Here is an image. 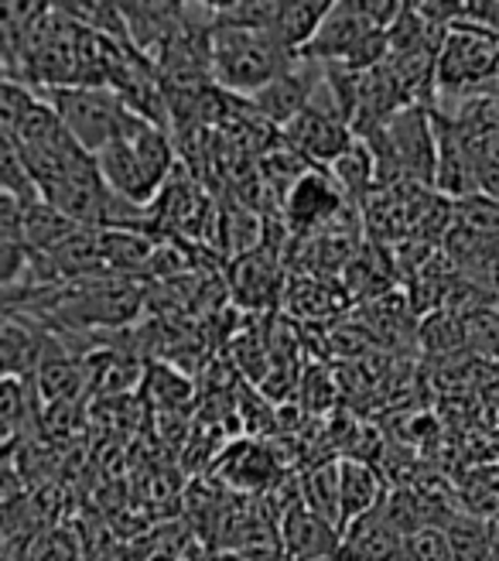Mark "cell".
I'll use <instances>...</instances> for the list:
<instances>
[{"mask_svg":"<svg viewBox=\"0 0 499 561\" xmlns=\"http://www.w3.org/2000/svg\"><path fill=\"white\" fill-rule=\"evenodd\" d=\"M298 55L264 32H240V27L212 24V72L216 87L230 93L257 96L274 79L294 69Z\"/></svg>","mask_w":499,"mask_h":561,"instance_id":"cell-1","label":"cell"},{"mask_svg":"<svg viewBox=\"0 0 499 561\" xmlns=\"http://www.w3.org/2000/svg\"><path fill=\"white\" fill-rule=\"evenodd\" d=\"M499 87V35L473 24L449 27L438 55V90L455 96L492 93Z\"/></svg>","mask_w":499,"mask_h":561,"instance_id":"cell-2","label":"cell"},{"mask_svg":"<svg viewBox=\"0 0 499 561\" xmlns=\"http://www.w3.org/2000/svg\"><path fill=\"white\" fill-rule=\"evenodd\" d=\"M42 96L59 114L62 127L76 137V145H82L90 154H100L120 134L127 106L114 90L69 87V90H45Z\"/></svg>","mask_w":499,"mask_h":561,"instance_id":"cell-3","label":"cell"},{"mask_svg":"<svg viewBox=\"0 0 499 561\" xmlns=\"http://www.w3.org/2000/svg\"><path fill=\"white\" fill-rule=\"evenodd\" d=\"M346 213V192L332 179V172H322V168H309L285 199V222L294 233H301V240L328 233Z\"/></svg>","mask_w":499,"mask_h":561,"instance_id":"cell-4","label":"cell"},{"mask_svg":"<svg viewBox=\"0 0 499 561\" xmlns=\"http://www.w3.org/2000/svg\"><path fill=\"white\" fill-rule=\"evenodd\" d=\"M281 137L288 140V148L304 158L309 164H336L352 145H356V134L349 127V121L339 114V106H322L318 96L312 100V106L298 114Z\"/></svg>","mask_w":499,"mask_h":561,"instance_id":"cell-5","label":"cell"},{"mask_svg":"<svg viewBox=\"0 0 499 561\" xmlns=\"http://www.w3.org/2000/svg\"><path fill=\"white\" fill-rule=\"evenodd\" d=\"M434 130H438V179L434 192L445 195L449 203L468 199V195H479V164L483 154L473 148V140L465 137L455 117L434 114Z\"/></svg>","mask_w":499,"mask_h":561,"instance_id":"cell-6","label":"cell"},{"mask_svg":"<svg viewBox=\"0 0 499 561\" xmlns=\"http://www.w3.org/2000/svg\"><path fill=\"white\" fill-rule=\"evenodd\" d=\"M370 32H376V27L363 18V11H359L356 0H336L332 11H328V18L318 27L315 42L304 48L301 59L304 62H322V66H343Z\"/></svg>","mask_w":499,"mask_h":561,"instance_id":"cell-7","label":"cell"},{"mask_svg":"<svg viewBox=\"0 0 499 561\" xmlns=\"http://www.w3.org/2000/svg\"><path fill=\"white\" fill-rule=\"evenodd\" d=\"M281 545L285 561H339L343 530L304 507V500H298L281 517Z\"/></svg>","mask_w":499,"mask_h":561,"instance_id":"cell-8","label":"cell"},{"mask_svg":"<svg viewBox=\"0 0 499 561\" xmlns=\"http://www.w3.org/2000/svg\"><path fill=\"white\" fill-rule=\"evenodd\" d=\"M318 76H298L294 69L281 79H274L267 90H260L257 96H250V106L257 110V117H264L270 127L285 130L298 114H304V110L312 106V100L318 96L322 90Z\"/></svg>","mask_w":499,"mask_h":561,"instance_id":"cell-9","label":"cell"},{"mask_svg":"<svg viewBox=\"0 0 499 561\" xmlns=\"http://www.w3.org/2000/svg\"><path fill=\"white\" fill-rule=\"evenodd\" d=\"M404 545V535L394 527V520L386 517L383 503L359 517L356 524H349L343 530V548H339V561H397Z\"/></svg>","mask_w":499,"mask_h":561,"instance_id":"cell-10","label":"cell"},{"mask_svg":"<svg viewBox=\"0 0 499 561\" xmlns=\"http://www.w3.org/2000/svg\"><path fill=\"white\" fill-rule=\"evenodd\" d=\"M332 4H336V0H277L270 38L281 42L294 55H304V48L315 42L322 21L328 18Z\"/></svg>","mask_w":499,"mask_h":561,"instance_id":"cell-11","label":"cell"},{"mask_svg":"<svg viewBox=\"0 0 499 561\" xmlns=\"http://www.w3.org/2000/svg\"><path fill=\"white\" fill-rule=\"evenodd\" d=\"M219 469H223V480L243 493H260L277 486V456L264 442H236L219 459Z\"/></svg>","mask_w":499,"mask_h":561,"instance_id":"cell-12","label":"cell"},{"mask_svg":"<svg viewBox=\"0 0 499 561\" xmlns=\"http://www.w3.org/2000/svg\"><path fill=\"white\" fill-rule=\"evenodd\" d=\"M397 261L394 254H386V247L380 243H367L356 250V257L349 261V267L343 271V288L349 291V298H383L391 295V285L397 277Z\"/></svg>","mask_w":499,"mask_h":561,"instance_id":"cell-13","label":"cell"},{"mask_svg":"<svg viewBox=\"0 0 499 561\" xmlns=\"http://www.w3.org/2000/svg\"><path fill=\"white\" fill-rule=\"evenodd\" d=\"M281 257H277V250H267V247H257L254 254H246L233 264V295L240 305L246 308H267L274 298H277V271Z\"/></svg>","mask_w":499,"mask_h":561,"instance_id":"cell-14","label":"cell"},{"mask_svg":"<svg viewBox=\"0 0 499 561\" xmlns=\"http://www.w3.org/2000/svg\"><path fill=\"white\" fill-rule=\"evenodd\" d=\"M298 486L304 507L343 530V459H322L309 466V472H301Z\"/></svg>","mask_w":499,"mask_h":561,"instance_id":"cell-15","label":"cell"},{"mask_svg":"<svg viewBox=\"0 0 499 561\" xmlns=\"http://www.w3.org/2000/svg\"><path fill=\"white\" fill-rule=\"evenodd\" d=\"M48 353V340L42 332H35L27 322L8 316L4 332H0V363H4V377H35L42 359Z\"/></svg>","mask_w":499,"mask_h":561,"instance_id":"cell-16","label":"cell"},{"mask_svg":"<svg viewBox=\"0 0 499 561\" xmlns=\"http://www.w3.org/2000/svg\"><path fill=\"white\" fill-rule=\"evenodd\" d=\"M386 500L383 476L359 459H343V530L359 517L373 514Z\"/></svg>","mask_w":499,"mask_h":561,"instance_id":"cell-17","label":"cell"},{"mask_svg":"<svg viewBox=\"0 0 499 561\" xmlns=\"http://www.w3.org/2000/svg\"><path fill=\"white\" fill-rule=\"evenodd\" d=\"M346 301H349V291L339 285V280L328 285V277H318V274L294 277L285 288V305L301 319H325L332 312H339Z\"/></svg>","mask_w":499,"mask_h":561,"instance_id":"cell-18","label":"cell"},{"mask_svg":"<svg viewBox=\"0 0 499 561\" xmlns=\"http://www.w3.org/2000/svg\"><path fill=\"white\" fill-rule=\"evenodd\" d=\"M332 179L339 182V188L346 192L349 203H359V209H363L367 199H373V195L380 192V182H376V161L370 154V148L363 145V140H356V145L332 164Z\"/></svg>","mask_w":499,"mask_h":561,"instance_id":"cell-19","label":"cell"},{"mask_svg":"<svg viewBox=\"0 0 499 561\" xmlns=\"http://www.w3.org/2000/svg\"><path fill=\"white\" fill-rule=\"evenodd\" d=\"M0 185H4V195H14L21 206L42 203V192H38L32 168H27L18 140L4 130H0Z\"/></svg>","mask_w":499,"mask_h":561,"instance_id":"cell-20","label":"cell"},{"mask_svg":"<svg viewBox=\"0 0 499 561\" xmlns=\"http://www.w3.org/2000/svg\"><path fill=\"white\" fill-rule=\"evenodd\" d=\"M449 541L455 561H492V530L489 520L473 517V514H455L449 520Z\"/></svg>","mask_w":499,"mask_h":561,"instance_id":"cell-21","label":"cell"},{"mask_svg":"<svg viewBox=\"0 0 499 561\" xmlns=\"http://www.w3.org/2000/svg\"><path fill=\"white\" fill-rule=\"evenodd\" d=\"M27 380L4 377V383H0V417H4V445L8 448L18 445V435L27 428V414H32V394H27L32 387H27Z\"/></svg>","mask_w":499,"mask_h":561,"instance_id":"cell-22","label":"cell"},{"mask_svg":"<svg viewBox=\"0 0 499 561\" xmlns=\"http://www.w3.org/2000/svg\"><path fill=\"white\" fill-rule=\"evenodd\" d=\"M421 343H425V350H431L438 356L468 350L465 346V319L449 312V308H438V312H431L421 322Z\"/></svg>","mask_w":499,"mask_h":561,"instance_id":"cell-23","label":"cell"},{"mask_svg":"<svg viewBox=\"0 0 499 561\" xmlns=\"http://www.w3.org/2000/svg\"><path fill=\"white\" fill-rule=\"evenodd\" d=\"M452 216H455L459 230L499 240V203L492 199V195L479 192V195H468V199L452 203Z\"/></svg>","mask_w":499,"mask_h":561,"instance_id":"cell-24","label":"cell"},{"mask_svg":"<svg viewBox=\"0 0 499 561\" xmlns=\"http://www.w3.org/2000/svg\"><path fill=\"white\" fill-rule=\"evenodd\" d=\"M465 346L486 363H499V305L465 316Z\"/></svg>","mask_w":499,"mask_h":561,"instance_id":"cell-25","label":"cell"},{"mask_svg":"<svg viewBox=\"0 0 499 561\" xmlns=\"http://www.w3.org/2000/svg\"><path fill=\"white\" fill-rule=\"evenodd\" d=\"M397 561H455L445 527H425L404 538Z\"/></svg>","mask_w":499,"mask_h":561,"instance_id":"cell-26","label":"cell"},{"mask_svg":"<svg viewBox=\"0 0 499 561\" xmlns=\"http://www.w3.org/2000/svg\"><path fill=\"white\" fill-rule=\"evenodd\" d=\"M42 103V93L24 87V82H14V79H4L0 82V130H18L21 121L32 114V110Z\"/></svg>","mask_w":499,"mask_h":561,"instance_id":"cell-27","label":"cell"},{"mask_svg":"<svg viewBox=\"0 0 499 561\" xmlns=\"http://www.w3.org/2000/svg\"><path fill=\"white\" fill-rule=\"evenodd\" d=\"M27 561H82V545L76 538V530L59 524L35 538Z\"/></svg>","mask_w":499,"mask_h":561,"instance_id":"cell-28","label":"cell"},{"mask_svg":"<svg viewBox=\"0 0 499 561\" xmlns=\"http://www.w3.org/2000/svg\"><path fill=\"white\" fill-rule=\"evenodd\" d=\"M459 24H473L489 35H499V0H462Z\"/></svg>","mask_w":499,"mask_h":561,"instance_id":"cell-29","label":"cell"},{"mask_svg":"<svg viewBox=\"0 0 499 561\" xmlns=\"http://www.w3.org/2000/svg\"><path fill=\"white\" fill-rule=\"evenodd\" d=\"M212 561H246V558L236 551H212Z\"/></svg>","mask_w":499,"mask_h":561,"instance_id":"cell-30","label":"cell"},{"mask_svg":"<svg viewBox=\"0 0 499 561\" xmlns=\"http://www.w3.org/2000/svg\"><path fill=\"white\" fill-rule=\"evenodd\" d=\"M328 561H336V558H328Z\"/></svg>","mask_w":499,"mask_h":561,"instance_id":"cell-31","label":"cell"}]
</instances>
